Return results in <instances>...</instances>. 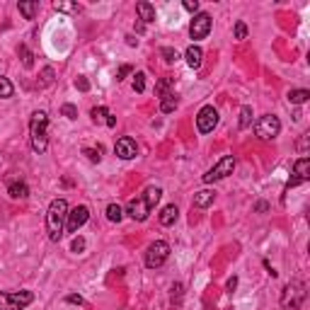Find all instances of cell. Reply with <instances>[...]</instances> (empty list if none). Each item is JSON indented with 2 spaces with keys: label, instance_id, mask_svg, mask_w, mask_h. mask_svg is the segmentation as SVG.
<instances>
[{
  "label": "cell",
  "instance_id": "18",
  "mask_svg": "<svg viewBox=\"0 0 310 310\" xmlns=\"http://www.w3.org/2000/svg\"><path fill=\"white\" fill-rule=\"evenodd\" d=\"M37 10H39V2H37V0H22V2H19V12H22V15H24L27 19H34Z\"/></svg>",
  "mask_w": 310,
  "mask_h": 310
},
{
  "label": "cell",
  "instance_id": "25",
  "mask_svg": "<svg viewBox=\"0 0 310 310\" xmlns=\"http://www.w3.org/2000/svg\"><path fill=\"white\" fill-rule=\"evenodd\" d=\"M17 54L22 56V63H24V68H32V63H34L32 58H34V56H32V51H29V49H27L24 44H22V46L17 49Z\"/></svg>",
  "mask_w": 310,
  "mask_h": 310
},
{
  "label": "cell",
  "instance_id": "16",
  "mask_svg": "<svg viewBox=\"0 0 310 310\" xmlns=\"http://www.w3.org/2000/svg\"><path fill=\"white\" fill-rule=\"evenodd\" d=\"M136 12L141 15L143 22H155V7H153L150 2H146V0H141V2L136 5Z\"/></svg>",
  "mask_w": 310,
  "mask_h": 310
},
{
  "label": "cell",
  "instance_id": "33",
  "mask_svg": "<svg viewBox=\"0 0 310 310\" xmlns=\"http://www.w3.org/2000/svg\"><path fill=\"white\" fill-rule=\"evenodd\" d=\"M75 88H78L80 92H88V90H90V83H88V78H83V75H80V78L75 80Z\"/></svg>",
  "mask_w": 310,
  "mask_h": 310
},
{
  "label": "cell",
  "instance_id": "14",
  "mask_svg": "<svg viewBox=\"0 0 310 310\" xmlns=\"http://www.w3.org/2000/svg\"><path fill=\"white\" fill-rule=\"evenodd\" d=\"M184 58H187V66H189V68H199L201 61H204V51H201L199 46L192 44V46L184 51Z\"/></svg>",
  "mask_w": 310,
  "mask_h": 310
},
{
  "label": "cell",
  "instance_id": "1",
  "mask_svg": "<svg viewBox=\"0 0 310 310\" xmlns=\"http://www.w3.org/2000/svg\"><path fill=\"white\" fill-rule=\"evenodd\" d=\"M66 218H68V204L66 199H54L49 211H46V233L51 242H58L63 237V228H66Z\"/></svg>",
  "mask_w": 310,
  "mask_h": 310
},
{
  "label": "cell",
  "instance_id": "35",
  "mask_svg": "<svg viewBox=\"0 0 310 310\" xmlns=\"http://www.w3.org/2000/svg\"><path fill=\"white\" fill-rule=\"evenodd\" d=\"M170 85H172V78H165L163 83L158 85V92H160V97H165V95H167V88H170Z\"/></svg>",
  "mask_w": 310,
  "mask_h": 310
},
{
  "label": "cell",
  "instance_id": "29",
  "mask_svg": "<svg viewBox=\"0 0 310 310\" xmlns=\"http://www.w3.org/2000/svg\"><path fill=\"white\" fill-rule=\"evenodd\" d=\"M83 153L88 155V160H90V163H100V160H102V155H100L102 150H100V148H97V150H95V148H85Z\"/></svg>",
  "mask_w": 310,
  "mask_h": 310
},
{
  "label": "cell",
  "instance_id": "20",
  "mask_svg": "<svg viewBox=\"0 0 310 310\" xmlns=\"http://www.w3.org/2000/svg\"><path fill=\"white\" fill-rule=\"evenodd\" d=\"M160 100H163V102H160V111H163V114H170V111L177 109V97H175L172 92H167Z\"/></svg>",
  "mask_w": 310,
  "mask_h": 310
},
{
  "label": "cell",
  "instance_id": "28",
  "mask_svg": "<svg viewBox=\"0 0 310 310\" xmlns=\"http://www.w3.org/2000/svg\"><path fill=\"white\" fill-rule=\"evenodd\" d=\"M54 10H58V12H71V10H75V2H63V0H56Z\"/></svg>",
  "mask_w": 310,
  "mask_h": 310
},
{
  "label": "cell",
  "instance_id": "9",
  "mask_svg": "<svg viewBox=\"0 0 310 310\" xmlns=\"http://www.w3.org/2000/svg\"><path fill=\"white\" fill-rule=\"evenodd\" d=\"M90 218V208L88 206H75L73 211H68V218H66V228L68 233H78Z\"/></svg>",
  "mask_w": 310,
  "mask_h": 310
},
{
  "label": "cell",
  "instance_id": "21",
  "mask_svg": "<svg viewBox=\"0 0 310 310\" xmlns=\"http://www.w3.org/2000/svg\"><path fill=\"white\" fill-rule=\"evenodd\" d=\"M308 97H310L308 90H291L289 92V102H291V104H306Z\"/></svg>",
  "mask_w": 310,
  "mask_h": 310
},
{
  "label": "cell",
  "instance_id": "10",
  "mask_svg": "<svg viewBox=\"0 0 310 310\" xmlns=\"http://www.w3.org/2000/svg\"><path fill=\"white\" fill-rule=\"evenodd\" d=\"M208 32H211V15L208 12H199L197 17L192 19V24H189V34H192V39H204Z\"/></svg>",
  "mask_w": 310,
  "mask_h": 310
},
{
  "label": "cell",
  "instance_id": "22",
  "mask_svg": "<svg viewBox=\"0 0 310 310\" xmlns=\"http://www.w3.org/2000/svg\"><path fill=\"white\" fill-rule=\"evenodd\" d=\"M107 218H109L111 223H119V220L124 218V208H121L119 204H109V206H107Z\"/></svg>",
  "mask_w": 310,
  "mask_h": 310
},
{
  "label": "cell",
  "instance_id": "4",
  "mask_svg": "<svg viewBox=\"0 0 310 310\" xmlns=\"http://www.w3.org/2000/svg\"><path fill=\"white\" fill-rule=\"evenodd\" d=\"M34 301L32 291H15V293H0V310H24Z\"/></svg>",
  "mask_w": 310,
  "mask_h": 310
},
{
  "label": "cell",
  "instance_id": "17",
  "mask_svg": "<svg viewBox=\"0 0 310 310\" xmlns=\"http://www.w3.org/2000/svg\"><path fill=\"white\" fill-rule=\"evenodd\" d=\"M177 216H180L177 206H175V204H170V206H165L163 213H160V223H163V225H172V223L177 220Z\"/></svg>",
  "mask_w": 310,
  "mask_h": 310
},
{
  "label": "cell",
  "instance_id": "38",
  "mask_svg": "<svg viewBox=\"0 0 310 310\" xmlns=\"http://www.w3.org/2000/svg\"><path fill=\"white\" fill-rule=\"evenodd\" d=\"M128 73H131V66H121V68H119V75H116V80H124Z\"/></svg>",
  "mask_w": 310,
  "mask_h": 310
},
{
  "label": "cell",
  "instance_id": "36",
  "mask_svg": "<svg viewBox=\"0 0 310 310\" xmlns=\"http://www.w3.org/2000/svg\"><path fill=\"white\" fill-rule=\"evenodd\" d=\"M184 10H187V12H197V10H199V2H197V0H184Z\"/></svg>",
  "mask_w": 310,
  "mask_h": 310
},
{
  "label": "cell",
  "instance_id": "3",
  "mask_svg": "<svg viewBox=\"0 0 310 310\" xmlns=\"http://www.w3.org/2000/svg\"><path fill=\"white\" fill-rule=\"evenodd\" d=\"M167 257H170V245L165 240H155V242L148 245L146 250V267L148 269H158L167 262Z\"/></svg>",
  "mask_w": 310,
  "mask_h": 310
},
{
  "label": "cell",
  "instance_id": "41",
  "mask_svg": "<svg viewBox=\"0 0 310 310\" xmlns=\"http://www.w3.org/2000/svg\"><path fill=\"white\" fill-rule=\"evenodd\" d=\"M107 126H116V116H107Z\"/></svg>",
  "mask_w": 310,
  "mask_h": 310
},
{
  "label": "cell",
  "instance_id": "7",
  "mask_svg": "<svg viewBox=\"0 0 310 310\" xmlns=\"http://www.w3.org/2000/svg\"><path fill=\"white\" fill-rule=\"evenodd\" d=\"M233 170H235V158L233 155H225V158H220L218 163L213 165L206 175H204V182L211 184V182H218L223 177H228V175H233Z\"/></svg>",
  "mask_w": 310,
  "mask_h": 310
},
{
  "label": "cell",
  "instance_id": "5",
  "mask_svg": "<svg viewBox=\"0 0 310 310\" xmlns=\"http://www.w3.org/2000/svg\"><path fill=\"white\" fill-rule=\"evenodd\" d=\"M279 131H281V121L274 116V114H264V116H259L255 124V133L257 138H262V141H272L279 136Z\"/></svg>",
  "mask_w": 310,
  "mask_h": 310
},
{
  "label": "cell",
  "instance_id": "32",
  "mask_svg": "<svg viewBox=\"0 0 310 310\" xmlns=\"http://www.w3.org/2000/svg\"><path fill=\"white\" fill-rule=\"evenodd\" d=\"M71 250H73V252H83V250H85V240H83V237H73Z\"/></svg>",
  "mask_w": 310,
  "mask_h": 310
},
{
  "label": "cell",
  "instance_id": "24",
  "mask_svg": "<svg viewBox=\"0 0 310 310\" xmlns=\"http://www.w3.org/2000/svg\"><path fill=\"white\" fill-rule=\"evenodd\" d=\"M12 92H15L12 83H10L7 78H2V75H0V97H2V100H7V97H12Z\"/></svg>",
  "mask_w": 310,
  "mask_h": 310
},
{
  "label": "cell",
  "instance_id": "31",
  "mask_svg": "<svg viewBox=\"0 0 310 310\" xmlns=\"http://www.w3.org/2000/svg\"><path fill=\"white\" fill-rule=\"evenodd\" d=\"M61 111H63V116H68V119H78V109H75L73 104H63Z\"/></svg>",
  "mask_w": 310,
  "mask_h": 310
},
{
  "label": "cell",
  "instance_id": "37",
  "mask_svg": "<svg viewBox=\"0 0 310 310\" xmlns=\"http://www.w3.org/2000/svg\"><path fill=\"white\" fill-rule=\"evenodd\" d=\"M44 80H41V85H49V83H51V80H54V71H51V68H44Z\"/></svg>",
  "mask_w": 310,
  "mask_h": 310
},
{
  "label": "cell",
  "instance_id": "13",
  "mask_svg": "<svg viewBox=\"0 0 310 310\" xmlns=\"http://www.w3.org/2000/svg\"><path fill=\"white\" fill-rule=\"evenodd\" d=\"M293 177L291 182H289V187L286 189H291V187H298L301 182H308L310 180V160L308 158H301L298 163H296V167H293Z\"/></svg>",
  "mask_w": 310,
  "mask_h": 310
},
{
  "label": "cell",
  "instance_id": "11",
  "mask_svg": "<svg viewBox=\"0 0 310 310\" xmlns=\"http://www.w3.org/2000/svg\"><path fill=\"white\" fill-rule=\"evenodd\" d=\"M150 211H153V208L148 206V201L143 199V194H141L138 199H131V201H128V206H126V213L133 220H146Z\"/></svg>",
  "mask_w": 310,
  "mask_h": 310
},
{
  "label": "cell",
  "instance_id": "6",
  "mask_svg": "<svg viewBox=\"0 0 310 310\" xmlns=\"http://www.w3.org/2000/svg\"><path fill=\"white\" fill-rule=\"evenodd\" d=\"M303 298H306V286L301 281H291L284 289V293H281V306L286 310H298L301 303H303Z\"/></svg>",
  "mask_w": 310,
  "mask_h": 310
},
{
  "label": "cell",
  "instance_id": "2",
  "mask_svg": "<svg viewBox=\"0 0 310 310\" xmlns=\"http://www.w3.org/2000/svg\"><path fill=\"white\" fill-rule=\"evenodd\" d=\"M46 128H49L46 111H34V114H32V121H29V133H32V148H34V153H44V150L49 148Z\"/></svg>",
  "mask_w": 310,
  "mask_h": 310
},
{
  "label": "cell",
  "instance_id": "27",
  "mask_svg": "<svg viewBox=\"0 0 310 310\" xmlns=\"http://www.w3.org/2000/svg\"><path fill=\"white\" fill-rule=\"evenodd\" d=\"M133 90H136V92L146 90V73H136V75H133Z\"/></svg>",
  "mask_w": 310,
  "mask_h": 310
},
{
  "label": "cell",
  "instance_id": "8",
  "mask_svg": "<svg viewBox=\"0 0 310 310\" xmlns=\"http://www.w3.org/2000/svg\"><path fill=\"white\" fill-rule=\"evenodd\" d=\"M218 124V111L216 107H211V104H206V107H201L199 116H197V128H199L201 133H211L213 128Z\"/></svg>",
  "mask_w": 310,
  "mask_h": 310
},
{
  "label": "cell",
  "instance_id": "39",
  "mask_svg": "<svg viewBox=\"0 0 310 310\" xmlns=\"http://www.w3.org/2000/svg\"><path fill=\"white\" fill-rule=\"evenodd\" d=\"M66 301H68V303H75V306H83V298H80V296H75V293L66 296Z\"/></svg>",
  "mask_w": 310,
  "mask_h": 310
},
{
  "label": "cell",
  "instance_id": "40",
  "mask_svg": "<svg viewBox=\"0 0 310 310\" xmlns=\"http://www.w3.org/2000/svg\"><path fill=\"white\" fill-rule=\"evenodd\" d=\"M235 286H237V279H235V276H233V279H228V291L233 293V291H235Z\"/></svg>",
  "mask_w": 310,
  "mask_h": 310
},
{
  "label": "cell",
  "instance_id": "19",
  "mask_svg": "<svg viewBox=\"0 0 310 310\" xmlns=\"http://www.w3.org/2000/svg\"><path fill=\"white\" fill-rule=\"evenodd\" d=\"M7 192H10L12 199H27V197H29V189H27V184L24 182H12Z\"/></svg>",
  "mask_w": 310,
  "mask_h": 310
},
{
  "label": "cell",
  "instance_id": "26",
  "mask_svg": "<svg viewBox=\"0 0 310 310\" xmlns=\"http://www.w3.org/2000/svg\"><path fill=\"white\" fill-rule=\"evenodd\" d=\"M250 124H252V109L242 107V111H240V128H247Z\"/></svg>",
  "mask_w": 310,
  "mask_h": 310
},
{
  "label": "cell",
  "instance_id": "23",
  "mask_svg": "<svg viewBox=\"0 0 310 310\" xmlns=\"http://www.w3.org/2000/svg\"><path fill=\"white\" fill-rule=\"evenodd\" d=\"M90 116H92V121H95V124H107L109 111L104 109V107H95V109L90 111Z\"/></svg>",
  "mask_w": 310,
  "mask_h": 310
},
{
  "label": "cell",
  "instance_id": "30",
  "mask_svg": "<svg viewBox=\"0 0 310 310\" xmlns=\"http://www.w3.org/2000/svg\"><path fill=\"white\" fill-rule=\"evenodd\" d=\"M160 54H163V58L167 61V63H175V61L180 58V56H177V51H175V49H170V46H165Z\"/></svg>",
  "mask_w": 310,
  "mask_h": 310
},
{
  "label": "cell",
  "instance_id": "34",
  "mask_svg": "<svg viewBox=\"0 0 310 310\" xmlns=\"http://www.w3.org/2000/svg\"><path fill=\"white\" fill-rule=\"evenodd\" d=\"M235 37L237 39L247 37V27H245V22H237V24H235Z\"/></svg>",
  "mask_w": 310,
  "mask_h": 310
},
{
  "label": "cell",
  "instance_id": "12",
  "mask_svg": "<svg viewBox=\"0 0 310 310\" xmlns=\"http://www.w3.org/2000/svg\"><path fill=\"white\" fill-rule=\"evenodd\" d=\"M114 153L121 158V160H131V158H136V153H138V146H136V141L133 138H128V136H124V138H119L116 141V146H114Z\"/></svg>",
  "mask_w": 310,
  "mask_h": 310
},
{
  "label": "cell",
  "instance_id": "15",
  "mask_svg": "<svg viewBox=\"0 0 310 310\" xmlns=\"http://www.w3.org/2000/svg\"><path fill=\"white\" fill-rule=\"evenodd\" d=\"M216 199V192H211V189H201L194 194V206H199V208H206V206H211Z\"/></svg>",
  "mask_w": 310,
  "mask_h": 310
}]
</instances>
